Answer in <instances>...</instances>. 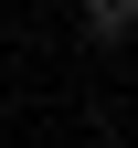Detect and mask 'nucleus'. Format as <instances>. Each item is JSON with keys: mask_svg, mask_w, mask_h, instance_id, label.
<instances>
[{"mask_svg": "<svg viewBox=\"0 0 138 148\" xmlns=\"http://www.w3.org/2000/svg\"><path fill=\"white\" fill-rule=\"evenodd\" d=\"M85 32H96V42H128V32H138V0H85Z\"/></svg>", "mask_w": 138, "mask_h": 148, "instance_id": "nucleus-1", "label": "nucleus"}]
</instances>
